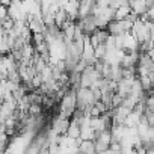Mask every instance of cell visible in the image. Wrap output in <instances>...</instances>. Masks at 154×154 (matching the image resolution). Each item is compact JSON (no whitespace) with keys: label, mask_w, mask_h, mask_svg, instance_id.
I'll use <instances>...</instances> for the list:
<instances>
[{"label":"cell","mask_w":154,"mask_h":154,"mask_svg":"<svg viewBox=\"0 0 154 154\" xmlns=\"http://www.w3.org/2000/svg\"><path fill=\"white\" fill-rule=\"evenodd\" d=\"M100 77L101 75L95 71L94 65L92 66H86L83 69V72H82V88H94Z\"/></svg>","instance_id":"cell-1"}]
</instances>
